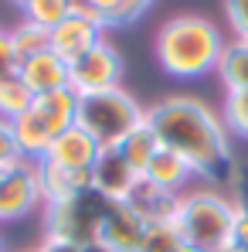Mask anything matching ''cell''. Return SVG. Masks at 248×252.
<instances>
[{
  "instance_id": "cell-17",
  "label": "cell",
  "mask_w": 248,
  "mask_h": 252,
  "mask_svg": "<svg viewBox=\"0 0 248 252\" xmlns=\"http://www.w3.org/2000/svg\"><path fill=\"white\" fill-rule=\"evenodd\" d=\"M116 150L126 157V164L143 177L146 167H150V160H153V157H157V150H160V140H157V133H153V129L146 126V120H143V123L136 126V129L126 136Z\"/></svg>"
},
{
  "instance_id": "cell-13",
  "label": "cell",
  "mask_w": 248,
  "mask_h": 252,
  "mask_svg": "<svg viewBox=\"0 0 248 252\" xmlns=\"http://www.w3.org/2000/svg\"><path fill=\"white\" fill-rule=\"evenodd\" d=\"M123 205L133 211L143 225H166V221H173V215H177V194H166V191L153 188L150 181L139 177V184L133 188V194L126 198Z\"/></svg>"
},
{
  "instance_id": "cell-1",
  "label": "cell",
  "mask_w": 248,
  "mask_h": 252,
  "mask_svg": "<svg viewBox=\"0 0 248 252\" xmlns=\"http://www.w3.org/2000/svg\"><path fill=\"white\" fill-rule=\"evenodd\" d=\"M146 126L157 133L160 147L184 157L194 174L207 181H235V157L221 120L204 102L187 95H170L146 109Z\"/></svg>"
},
{
  "instance_id": "cell-31",
  "label": "cell",
  "mask_w": 248,
  "mask_h": 252,
  "mask_svg": "<svg viewBox=\"0 0 248 252\" xmlns=\"http://www.w3.org/2000/svg\"><path fill=\"white\" fill-rule=\"evenodd\" d=\"M38 252H82V246H75V242H65V239H51V235H44Z\"/></svg>"
},
{
  "instance_id": "cell-34",
  "label": "cell",
  "mask_w": 248,
  "mask_h": 252,
  "mask_svg": "<svg viewBox=\"0 0 248 252\" xmlns=\"http://www.w3.org/2000/svg\"><path fill=\"white\" fill-rule=\"evenodd\" d=\"M180 252H204V249H194V246H187V242H184V249Z\"/></svg>"
},
{
  "instance_id": "cell-23",
  "label": "cell",
  "mask_w": 248,
  "mask_h": 252,
  "mask_svg": "<svg viewBox=\"0 0 248 252\" xmlns=\"http://www.w3.org/2000/svg\"><path fill=\"white\" fill-rule=\"evenodd\" d=\"M224 123H228V129H235L238 136L248 140V89H242V92H228V102H224Z\"/></svg>"
},
{
  "instance_id": "cell-8",
  "label": "cell",
  "mask_w": 248,
  "mask_h": 252,
  "mask_svg": "<svg viewBox=\"0 0 248 252\" xmlns=\"http://www.w3.org/2000/svg\"><path fill=\"white\" fill-rule=\"evenodd\" d=\"M102 34H106V24H102L95 14H72V17H65V21L51 31V51H55L61 62L75 65V62H79L82 55H88L99 41H106Z\"/></svg>"
},
{
  "instance_id": "cell-25",
  "label": "cell",
  "mask_w": 248,
  "mask_h": 252,
  "mask_svg": "<svg viewBox=\"0 0 248 252\" xmlns=\"http://www.w3.org/2000/svg\"><path fill=\"white\" fill-rule=\"evenodd\" d=\"M224 252H248V211H238L235 215V225H231L228 249Z\"/></svg>"
},
{
  "instance_id": "cell-4",
  "label": "cell",
  "mask_w": 248,
  "mask_h": 252,
  "mask_svg": "<svg viewBox=\"0 0 248 252\" xmlns=\"http://www.w3.org/2000/svg\"><path fill=\"white\" fill-rule=\"evenodd\" d=\"M143 120H146V109H139V102L126 89L79 95V116H75V123L82 126L102 150L119 147Z\"/></svg>"
},
{
  "instance_id": "cell-2",
  "label": "cell",
  "mask_w": 248,
  "mask_h": 252,
  "mask_svg": "<svg viewBox=\"0 0 248 252\" xmlns=\"http://www.w3.org/2000/svg\"><path fill=\"white\" fill-rule=\"evenodd\" d=\"M157 62L173 79H201L218 68L224 41L218 28L201 14H177L157 31Z\"/></svg>"
},
{
  "instance_id": "cell-5",
  "label": "cell",
  "mask_w": 248,
  "mask_h": 252,
  "mask_svg": "<svg viewBox=\"0 0 248 252\" xmlns=\"http://www.w3.org/2000/svg\"><path fill=\"white\" fill-rule=\"evenodd\" d=\"M112 201H106L99 191H79L58 205H44V235L51 239H65V242H75V246H88L99 239V228H102V218L109 211Z\"/></svg>"
},
{
  "instance_id": "cell-32",
  "label": "cell",
  "mask_w": 248,
  "mask_h": 252,
  "mask_svg": "<svg viewBox=\"0 0 248 252\" xmlns=\"http://www.w3.org/2000/svg\"><path fill=\"white\" fill-rule=\"evenodd\" d=\"M82 252H116V249H112V246H106V242H99V239H95V242H88V246H82Z\"/></svg>"
},
{
  "instance_id": "cell-27",
  "label": "cell",
  "mask_w": 248,
  "mask_h": 252,
  "mask_svg": "<svg viewBox=\"0 0 248 252\" xmlns=\"http://www.w3.org/2000/svg\"><path fill=\"white\" fill-rule=\"evenodd\" d=\"M79 3L88 7L95 17H102V24H106V28H112L116 14H119V7H123V0H79Z\"/></svg>"
},
{
  "instance_id": "cell-36",
  "label": "cell",
  "mask_w": 248,
  "mask_h": 252,
  "mask_svg": "<svg viewBox=\"0 0 248 252\" xmlns=\"http://www.w3.org/2000/svg\"><path fill=\"white\" fill-rule=\"evenodd\" d=\"M31 252H38V249H31Z\"/></svg>"
},
{
  "instance_id": "cell-6",
  "label": "cell",
  "mask_w": 248,
  "mask_h": 252,
  "mask_svg": "<svg viewBox=\"0 0 248 252\" xmlns=\"http://www.w3.org/2000/svg\"><path fill=\"white\" fill-rule=\"evenodd\" d=\"M119 79H123V55L109 41H99L75 65H68V89L75 95H92V92L119 89Z\"/></svg>"
},
{
  "instance_id": "cell-26",
  "label": "cell",
  "mask_w": 248,
  "mask_h": 252,
  "mask_svg": "<svg viewBox=\"0 0 248 252\" xmlns=\"http://www.w3.org/2000/svg\"><path fill=\"white\" fill-rule=\"evenodd\" d=\"M21 160V154H17V147H14V136H10V123L7 120H0V170L14 167Z\"/></svg>"
},
{
  "instance_id": "cell-15",
  "label": "cell",
  "mask_w": 248,
  "mask_h": 252,
  "mask_svg": "<svg viewBox=\"0 0 248 252\" xmlns=\"http://www.w3.org/2000/svg\"><path fill=\"white\" fill-rule=\"evenodd\" d=\"M34 170H38V188H41L44 205H58V201L92 188V174H72V170H61L55 164H48V160H38Z\"/></svg>"
},
{
  "instance_id": "cell-14",
  "label": "cell",
  "mask_w": 248,
  "mask_h": 252,
  "mask_svg": "<svg viewBox=\"0 0 248 252\" xmlns=\"http://www.w3.org/2000/svg\"><path fill=\"white\" fill-rule=\"evenodd\" d=\"M17 75L24 79V85L34 92V95H44V92H55V89H65L68 85V62H61L51 48L21 62L17 65Z\"/></svg>"
},
{
  "instance_id": "cell-12",
  "label": "cell",
  "mask_w": 248,
  "mask_h": 252,
  "mask_svg": "<svg viewBox=\"0 0 248 252\" xmlns=\"http://www.w3.org/2000/svg\"><path fill=\"white\" fill-rule=\"evenodd\" d=\"M143 235H146V225L126 208L123 201H112L106 218H102V228H99V242L112 246L116 252H139L143 246Z\"/></svg>"
},
{
  "instance_id": "cell-10",
  "label": "cell",
  "mask_w": 248,
  "mask_h": 252,
  "mask_svg": "<svg viewBox=\"0 0 248 252\" xmlns=\"http://www.w3.org/2000/svg\"><path fill=\"white\" fill-rule=\"evenodd\" d=\"M136 184H139V174L126 164V157L116 147L99 154V160L92 167V191H99L106 201H126Z\"/></svg>"
},
{
  "instance_id": "cell-28",
  "label": "cell",
  "mask_w": 248,
  "mask_h": 252,
  "mask_svg": "<svg viewBox=\"0 0 248 252\" xmlns=\"http://www.w3.org/2000/svg\"><path fill=\"white\" fill-rule=\"evenodd\" d=\"M17 72V55H14V41H10V31L0 28V79L14 75Z\"/></svg>"
},
{
  "instance_id": "cell-3",
  "label": "cell",
  "mask_w": 248,
  "mask_h": 252,
  "mask_svg": "<svg viewBox=\"0 0 248 252\" xmlns=\"http://www.w3.org/2000/svg\"><path fill=\"white\" fill-rule=\"evenodd\" d=\"M235 215H238L235 201H228L218 191H184L177 198L173 228L194 249L224 252L228 249L231 225H235Z\"/></svg>"
},
{
  "instance_id": "cell-11",
  "label": "cell",
  "mask_w": 248,
  "mask_h": 252,
  "mask_svg": "<svg viewBox=\"0 0 248 252\" xmlns=\"http://www.w3.org/2000/svg\"><path fill=\"white\" fill-rule=\"evenodd\" d=\"M10 136H14V147H17L21 160L38 164L44 154H48V147L55 143L58 133H55V129L48 126V120L31 106L28 113H21L17 120H10Z\"/></svg>"
},
{
  "instance_id": "cell-30",
  "label": "cell",
  "mask_w": 248,
  "mask_h": 252,
  "mask_svg": "<svg viewBox=\"0 0 248 252\" xmlns=\"http://www.w3.org/2000/svg\"><path fill=\"white\" fill-rule=\"evenodd\" d=\"M235 208L248 211V167L235 170Z\"/></svg>"
},
{
  "instance_id": "cell-22",
  "label": "cell",
  "mask_w": 248,
  "mask_h": 252,
  "mask_svg": "<svg viewBox=\"0 0 248 252\" xmlns=\"http://www.w3.org/2000/svg\"><path fill=\"white\" fill-rule=\"evenodd\" d=\"M180 249H184V239L173 228V221H166V225H146V235H143L139 252H180Z\"/></svg>"
},
{
  "instance_id": "cell-19",
  "label": "cell",
  "mask_w": 248,
  "mask_h": 252,
  "mask_svg": "<svg viewBox=\"0 0 248 252\" xmlns=\"http://www.w3.org/2000/svg\"><path fill=\"white\" fill-rule=\"evenodd\" d=\"M218 75L221 82L228 85V92H242L248 89V44L245 41H235L224 44L221 58H218Z\"/></svg>"
},
{
  "instance_id": "cell-29",
  "label": "cell",
  "mask_w": 248,
  "mask_h": 252,
  "mask_svg": "<svg viewBox=\"0 0 248 252\" xmlns=\"http://www.w3.org/2000/svg\"><path fill=\"white\" fill-rule=\"evenodd\" d=\"M150 3H153V0H123V7H119L112 28H119V24H133L136 17H143V10H146Z\"/></svg>"
},
{
  "instance_id": "cell-9",
  "label": "cell",
  "mask_w": 248,
  "mask_h": 252,
  "mask_svg": "<svg viewBox=\"0 0 248 252\" xmlns=\"http://www.w3.org/2000/svg\"><path fill=\"white\" fill-rule=\"evenodd\" d=\"M99 154H102V147L75 123V126H68L65 133L55 136V143L48 147V154L41 160H48V164H55L61 170H72V174H92Z\"/></svg>"
},
{
  "instance_id": "cell-7",
  "label": "cell",
  "mask_w": 248,
  "mask_h": 252,
  "mask_svg": "<svg viewBox=\"0 0 248 252\" xmlns=\"http://www.w3.org/2000/svg\"><path fill=\"white\" fill-rule=\"evenodd\" d=\"M44 208L41 188H38V170L31 160H17L14 167L0 170V225L21 221L28 215Z\"/></svg>"
},
{
  "instance_id": "cell-16",
  "label": "cell",
  "mask_w": 248,
  "mask_h": 252,
  "mask_svg": "<svg viewBox=\"0 0 248 252\" xmlns=\"http://www.w3.org/2000/svg\"><path fill=\"white\" fill-rule=\"evenodd\" d=\"M191 177H194L191 164L184 157H177L173 150H166V147L157 150V157L150 160V167L143 174V181H150L153 188H160L166 194H177V198L184 194V188L191 184Z\"/></svg>"
},
{
  "instance_id": "cell-21",
  "label": "cell",
  "mask_w": 248,
  "mask_h": 252,
  "mask_svg": "<svg viewBox=\"0 0 248 252\" xmlns=\"http://www.w3.org/2000/svg\"><path fill=\"white\" fill-rule=\"evenodd\" d=\"M10 41H14V55H17V65H21V62H28V58L51 48V31H41V28L21 21L17 28H10Z\"/></svg>"
},
{
  "instance_id": "cell-35",
  "label": "cell",
  "mask_w": 248,
  "mask_h": 252,
  "mask_svg": "<svg viewBox=\"0 0 248 252\" xmlns=\"http://www.w3.org/2000/svg\"><path fill=\"white\" fill-rule=\"evenodd\" d=\"M14 3H21V0H14Z\"/></svg>"
},
{
  "instance_id": "cell-18",
  "label": "cell",
  "mask_w": 248,
  "mask_h": 252,
  "mask_svg": "<svg viewBox=\"0 0 248 252\" xmlns=\"http://www.w3.org/2000/svg\"><path fill=\"white\" fill-rule=\"evenodd\" d=\"M21 21L41 28V31H55L65 17H72L75 0H21Z\"/></svg>"
},
{
  "instance_id": "cell-24",
  "label": "cell",
  "mask_w": 248,
  "mask_h": 252,
  "mask_svg": "<svg viewBox=\"0 0 248 252\" xmlns=\"http://www.w3.org/2000/svg\"><path fill=\"white\" fill-rule=\"evenodd\" d=\"M224 10H228V21H231L238 41L248 44V0H224Z\"/></svg>"
},
{
  "instance_id": "cell-20",
  "label": "cell",
  "mask_w": 248,
  "mask_h": 252,
  "mask_svg": "<svg viewBox=\"0 0 248 252\" xmlns=\"http://www.w3.org/2000/svg\"><path fill=\"white\" fill-rule=\"evenodd\" d=\"M34 102V92L24 85V79L14 72L7 79H0V120H17L21 113H28Z\"/></svg>"
},
{
  "instance_id": "cell-33",
  "label": "cell",
  "mask_w": 248,
  "mask_h": 252,
  "mask_svg": "<svg viewBox=\"0 0 248 252\" xmlns=\"http://www.w3.org/2000/svg\"><path fill=\"white\" fill-rule=\"evenodd\" d=\"M0 252H14L10 246H7V235H3V228H0Z\"/></svg>"
}]
</instances>
